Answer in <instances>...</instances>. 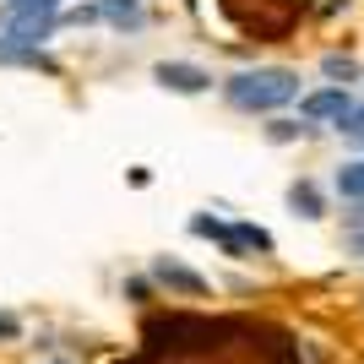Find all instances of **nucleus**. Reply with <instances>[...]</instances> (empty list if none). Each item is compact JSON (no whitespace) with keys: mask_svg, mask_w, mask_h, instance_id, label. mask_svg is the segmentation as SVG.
<instances>
[{"mask_svg":"<svg viewBox=\"0 0 364 364\" xmlns=\"http://www.w3.org/2000/svg\"><path fill=\"white\" fill-rule=\"evenodd\" d=\"M152 277L164 283V289H174V294H191V299H201L207 294V277L201 272H191V267H180V261H152Z\"/></svg>","mask_w":364,"mask_h":364,"instance_id":"20e7f679","label":"nucleus"},{"mask_svg":"<svg viewBox=\"0 0 364 364\" xmlns=\"http://www.w3.org/2000/svg\"><path fill=\"white\" fill-rule=\"evenodd\" d=\"M104 6V22L120 33H136L141 22H147V11H141V0H98Z\"/></svg>","mask_w":364,"mask_h":364,"instance_id":"0eeeda50","label":"nucleus"},{"mask_svg":"<svg viewBox=\"0 0 364 364\" xmlns=\"http://www.w3.org/2000/svg\"><path fill=\"white\" fill-rule=\"evenodd\" d=\"M353 109V98H348V87H343V82H326V87H316V92H304L299 98V114L310 125H343V114H348Z\"/></svg>","mask_w":364,"mask_h":364,"instance_id":"f03ea898","label":"nucleus"},{"mask_svg":"<svg viewBox=\"0 0 364 364\" xmlns=\"http://www.w3.org/2000/svg\"><path fill=\"white\" fill-rule=\"evenodd\" d=\"M60 11V0H11L6 16H55Z\"/></svg>","mask_w":364,"mask_h":364,"instance_id":"9b49d317","label":"nucleus"},{"mask_svg":"<svg viewBox=\"0 0 364 364\" xmlns=\"http://www.w3.org/2000/svg\"><path fill=\"white\" fill-rule=\"evenodd\" d=\"M152 76H158L168 92H207V87H213V76L201 71V65H191V60H158Z\"/></svg>","mask_w":364,"mask_h":364,"instance_id":"7ed1b4c3","label":"nucleus"},{"mask_svg":"<svg viewBox=\"0 0 364 364\" xmlns=\"http://www.w3.org/2000/svg\"><path fill=\"white\" fill-rule=\"evenodd\" d=\"M223 98L245 114H272V109L299 98V71L289 65H256V71H234L223 82Z\"/></svg>","mask_w":364,"mask_h":364,"instance_id":"f257e3e1","label":"nucleus"},{"mask_svg":"<svg viewBox=\"0 0 364 364\" xmlns=\"http://www.w3.org/2000/svg\"><path fill=\"white\" fill-rule=\"evenodd\" d=\"M0 337H16V321L11 316H0Z\"/></svg>","mask_w":364,"mask_h":364,"instance_id":"2eb2a0df","label":"nucleus"},{"mask_svg":"<svg viewBox=\"0 0 364 364\" xmlns=\"http://www.w3.org/2000/svg\"><path fill=\"white\" fill-rule=\"evenodd\" d=\"M98 16H104V6H76V11H65V22H71V28H87Z\"/></svg>","mask_w":364,"mask_h":364,"instance_id":"4468645a","label":"nucleus"},{"mask_svg":"<svg viewBox=\"0 0 364 364\" xmlns=\"http://www.w3.org/2000/svg\"><path fill=\"white\" fill-rule=\"evenodd\" d=\"M321 71L332 76V82H343V87H348L353 76H359V60H348V55H326V60H321Z\"/></svg>","mask_w":364,"mask_h":364,"instance_id":"9d476101","label":"nucleus"},{"mask_svg":"<svg viewBox=\"0 0 364 364\" xmlns=\"http://www.w3.org/2000/svg\"><path fill=\"white\" fill-rule=\"evenodd\" d=\"M49 33H55V16H11L6 38H11V44H22V49H38Z\"/></svg>","mask_w":364,"mask_h":364,"instance_id":"423d86ee","label":"nucleus"},{"mask_svg":"<svg viewBox=\"0 0 364 364\" xmlns=\"http://www.w3.org/2000/svg\"><path fill=\"white\" fill-rule=\"evenodd\" d=\"M234 234H240L245 250H261V256H272V234H267V228H256V223H234Z\"/></svg>","mask_w":364,"mask_h":364,"instance_id":"1a4fd4ad","label":"nucleus"},{"mask_svg":"<svg viewBox=\"0 0 364 364\" xmlns=\"http://www.w3.org/2000/svg\"><path fill=\"white\" fill-rule=\"evenodd\" d=\"M343 136H353V141H364V104H353L348 114H343V125H337Z\"/></svg>","mask_w":364,"mask_h":364,"instance_id":"f8f14e48","label":"nucleus"},{"mask_svg":"<svg viewBox=\"0 0 364 364\" xmlns=\"http://www.w3.org/2000/svg\"><path fill=\"white\" fill-rule=\"evenodd\" d=\"M299 131H304L299 120H272V125H267V141H294Z\"/></svg>","mask_w":364,"mask_h":364,"instance_id":"ddd939ff","label":"nucleus"},{"mask_svg":"<svg viewBox=\"0 0 364 364\" xmlns=\"http://www.w3.org/2000/svg\"><path fill=\"white\" fill-rule=\"evenodd\" d=\"M337 196L343 201H364V158H353V164L337 168Z\"/></svg>","mask_w":364,"mask_h":364,"instance_id":"6e6552de","label":"nucleus"},{"mask_svg":"<svg viewBox=\"0 0 364 364\" xmlns=\"http://www.w3.org/2000/svg\"><path fill=\"white\" fill-rule=\"evenodd\" d=\"M289 207H294V218H304V223L326 218V196L316 191V180H294L289 185Z\"/></svg>","mask_w":364,"mask_h":364,"instance_id":"39448f33","label":"nucleus"}]
</instances>
